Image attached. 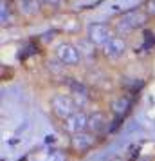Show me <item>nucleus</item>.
Returning a JSON list of instances; mask_svg holds the SVG:
<instances>
[{"mask_svg": "<svg viewBox=\"0 0 155 161\" xmlns=\"http://www.w3.org/2000/svg\"><path fill=\"white\" fill-rule=\"evenodd\" d=\"M16 8L23 15H34L40 9V4L38 0H16Z\"/></svg>", "mask_w": 155, "mask_h": 161, "instance_id": "obj_8", "label": "nucleus"}, {"mask_svg": "<svg viewBox=\"0 0 155 161\" xmlns=\"http://www.w3.org/2000/svg\"><path fill=\"white\" fill-rule=\"evenodd\" d=\"M51 109L54 112V116L65 119V118H69L70 114L76 112V103L69 96H54L51 100Z\"/></svg>", "mask_w": 155, "mask_h": 161, "instance_id": "obj_3", "label": "nucleus"}, {"mask_svg": "<svg viewBox=\"0 0 155 161\" xmlns=\"http://www.w3.org/2000/svg\"><path fill=\"white\" fill-rule=\"evenodd\" d=\"M112 29L106 24H92L89 27V40L90 44L94 45H101L103 47L108 40H112Z\"/></svg>", "mask_w": 155, "mask_h": 161, "instance_id": "obj_4", "label": "nucleus"}, {"mask_svg": "<svg viewBox=\"0 0 155 161\" xmlns=\"http://www.w3.org/2000/svg\"><path fill=\"white\" fill-rule=\"evenodd\" d=\"M130 98L128 96H117L116 100H114V103H112V110L117 114V116H123L125 112H128V109H130Z\"/></svg>", "mask_w": 155, "mask_h": 161, "instance_id": "obj_9", "label": "nucleus"}, {"mask_svg": "<svg viewBox=\"0 0 155 161\" xmlns=\"http://www.w3.org/2000/svg\"><path fill=\"white\" fill-rule=\"evenodd\" d=\"M105 123H106V116H105L103 112H94V114L89 116L87 129H90V130H99V129L105 127Z\"/></svg>", "mask_w": 155, "mask_h": 161, "instance_id": "obj_10", "label": "nucleus"}, {"mask_svg": "<svg viewBox=\"0 0 155 161\" xmlns=\"http://www.w3.org/2000/svg\"><path fill=\"white\" fill-rule=\"evenodd\" d=\"M45 161H65V154L61 150H52V152L47 154Z\"/></svg>", "mask_w": 155, "mask_h": 161, "instance_id": "obj_11", "label": "nucleus"}, {"mask_svg": "<svg viewBox=\"0 0 155 161\" xmlns=\"http://www.w3.org/2000/svg\"><path fill=\"white\" fill-rule=\"evenodd\" d=\"M148 20V15L146 13H142L139 9H133V11H128L125 13L123 16H119L117 22H116V31H132V29H137L141 25H144Z\"/></svg>", "mask_w": 155, "mask_h": 161, "instance_id": "obj_1", "label": "nucleus"}, {"mask_svg": "<svg viewBox=\"0 0 155 161\" xmlns=\"http://www.w3.org/2000/svg\"><path fill=\"white\" fill-rule=\"evenodd\" d=\"M44 4H47V6H54V4H58L59 0H42Z\"/></svg>", "mask_w": 155, "mask_h": 161, "instance_id": "obj_13", "label": "nucleus"}, {"mask_svg": "<svg viewBox=\"0 0 155 161\" xmlns=\"http://www.w3.org/2000/svg\"><path fill=\"white\" fill-rule=\"evenodd\" d=\"M94 143H96V136L90 134V132H80V134H74L72 139H70V147H72L76 152H85V150H89Z\"/></svg>", "mask_w": 155, "mask_h": 161, "instance_id": "obj_7", "label": "nucleus"}, {"mask_svg": "<svg viewBox=\"0 0 155 161\" xmlns=\"http://www.w3.org/2000/svg\"><path fill=\"white\" fill-rule=\"evenodd\" d=\"M125 51H126V42L119 36H114L103 45V54L106 58H119V56L125 54Z\"/></svg>", "mask_w": 155, "mask_h": 161, "instance_id": "obj_6", "label": "nucleus"}, {"mask_svg": "<svg viewBox=\"0 0 155 161\" xmlns=\"http://www.w3.org/2000/svg\"><path fill=\"white\" fill-rule=\"evenodd\" d=\"M56 58L63 62L67 65H76L81 60V51H78L74 45L70 44H59L56 47Z\"/></svg>", "mask_w": 155, "mask_h": 161, "instance_id": "obj_5", "label": "nucleus"}, {"mask_svg": "<svg viewBox=\"0 0 155 161\" xmlns=\"http://www.w3.org/2000/svg\"><path fill=\"white\" fill-rule=\"evenodd\" d=\"M87 125H89V116L81 112V110H76L74 114H70L69 118L63 119V123H61V129L69 134H80V132H85L87 129Z\"/></svg>", "mask_w": 155, "mask_h": 161, "instance_id": "obj_2", "label": "nucleus"}, {"mask_svg": "<svg viewBox=\"0 0 155 161\" xmlns=\"http://www.w3.org/2000/svg\"><path fill=\"white\" fill-rule=\"evenodd\" d=\"M146 13L155 16V0H148L146 2Z\"/></svg>", "mask_w": 155, "mask_h": 161, "instance_id": "obj_12", "label": "nucleus"}]
</instances>
